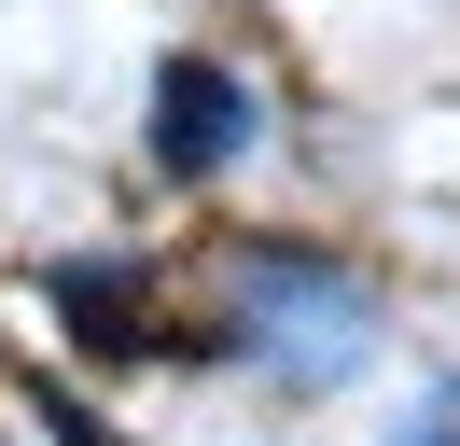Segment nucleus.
Here are the masks:
<instances>
[{"label":"nucleus","instance_id":"f257e3e1","mask_svg":"<svg viewBox=\"0 0 460 446\" xmlns=\"http://www.w3.org/2000/svg\"><path fill=\"white\" fill-rule=\"evenodd\" d=\"M252 84L224 70V56H168V70H154V167H168V182H209V167H237L252 154Z\"/></svg>","mask_w":460,"mask_h":446},{"label":"nucleus","instance_id":"f03ea898","mask_svg":"<svg viewBox=\"0 0 460 446\" xmlns=\"http://www.w3.org/2000/svg\"><path fill=\"white\" fill-rule=\"evenodd\" d=\"M42 293H57V321L84 334L98 362H140V349H168V321L140 307V279H126V265H42Z\"/></svg>","mask_w":460,"mask_h":446},{"label":"nucleus","instance_id":"7ed1b4c3","mask_svg":"<svg viewBox=\"0 0 460 446\" xmlns=\"http://www.w3.org/2000/svg\"><path fill=\"white\" fill-rule=\"evenodd\" d=\"M404 446H460V390H432V418H419Z\"/></svg>","mask_w":460,"mask_h":446}]
</instances>
